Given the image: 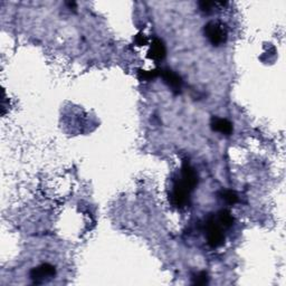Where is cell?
<instances>
[{
	"instance_id": "4",
	"label": "cell",
	"mask_w": 286,
	"mask_h": 286,
	"mask_svg": "<svg viewBox=\"0 0 286 286\" xmlns=\"http://www.w3.org/2000/svg\"><path fill=\"white\" fill-rule=\"evenodd\" d=\"M30 278L34 280V283L41 284L43 282H45L47 279H51L56 275V268L55 266L51 265V264L45 263L42 264V265L34 267L29 273Z\"/></svg>"
},
{
	"instance_id": "14",
	"label": "cell",
	"mask_w": 286,
	"mask_h": 286,
	"mask_svg": "<svg viewBox=\"0 0 286 286\" xmlns=\"http://www.w3.org/2000/svg\"><path fill=\"white\" fill-rule=\"evenodd\" d=\"M148 42H149L148 41V37L145 34H142V32H139L134 37V44L136 46H146L148 45Z\"/></svg>"
},
{
	"instance_id": "5",
	"label": "cell",
	"mask_w": 286,
	"mask_h": 286,
	"mask_svg": "<svg viewBox=\"0 0 286 286\" xmlns=\"http://www.w3.org/2000/svg\"><path fill=\"white\" fill-rule=\"evenodd\" d=\"M159 76H161L164 83L168 85V87L171 90L174 94H178L183 87V80L180 76L174 73L172 69L170 68H161L159 69Z\"/></svg>"
},
{
	"instance_id": "9",
	"label": "cell",
	"mask_w": 286,
	"mask_h": 286,
	"mask_svg": "<svg viewBox=\"0 0 286 286\" xmlns=\"http://www.w3.org/2000/svg\"><path fill=\"white\" fill-rule=\"evenodd\" d=\"M217 222L219 223V225H221L222 227L224 228H229V227H232L233 225H234V222H235V218L232 213H230V211L226 210V209H223V210L219 211L217 213Z\"/></svg>"
},
{
	"instance_id": "13",
	"label": "cell",
	"mask_w": 286,
	"mask_h": 286,
	"mask_svg": "<svg viewBox=\"0 0 286 286\" xmlns=\"http://www.w3.org/2000/svg\"><path fill=\"white\" fill-rule=\"evenodd\" d=\"M208 283V274L206 272H200L197 274L194 278V284L196 285H205Z\"/></svg>"
},
{
	"instance_id": "6",
	"label": "cell",
	"mask_w": 286,
	"mask_h": 286,
	"mask_svg": "<svg viewBox=\"0 0 286 286\" xmlns=\"http://www.w3.org/2000/svg\"><path fill=\"white\" fill-rule=\"evenodd\" d=\"M179 179L183 181V184L186 187H188L191 191L195 190L196 186L198 184V174L196 172V170L187 163H185L184 166L181 167V172H180Z\"/></svg>"
},
{
	"instance_id": "11",
	"label": "cell",
	"mask_w": 286,
	"mask_h": 286,
	"mask_svg": "<svg viewBox=\"0 0 286 286\" xmlns=\"http://www.w3.org/2000/svg\"><path fill=\"white\" fill-rule=\"evenodd\" d=\"M219 195H221L222 199L226 201L227 203H229V205H235V203L238 202V195L233 190L225 189V190H222Z\"/></svg>"
},
{
	"instance_id": "10",
	"label": "cell",
	"mask_w": 286,
	"mask_h": 286,
	"mask_svg": "<svg viewBox=\"0 0 286 286\" xmlns=\"http://www.w3.org/2000/svg\"><path fill=\"white\" fill-rule=\"evenodd\" d=\"M159 76V69L152 70H145V69H137V79L140 81L149 82L157 79Z\"/></svg>"
},
{
	"instance_id": "7",
	"label": "cell",
	"mask_w": 286,
	"mask_h": 286,
	"mask_svg": "<svg viewBox=\"0 0 286 286\" xmlns=\"http://www.w3.org/2000/svg\"><path fill=\"white\" fill-rule=\"evenodd\" d=\"M167 55V48L164 45L163 41H161L160 38H155L150 44L149 52H148V57L150 59L155 60V62H161L164 59Z\"/></svg>"
},
{
	"instance_id": "2",
	"label": "cell",
	"mask_w": 286,
	"mask_h": 286,
	"mask_svg": "<svg viewBox=\"0 0 286 286\" xmlns=\"http://www.w3.org/2000/svg\"><path fill=\"white\" fill-rule=\"evenodd\" d=\"M191 190L181 183V180L178 179L173 185V188L169 195V200L171 205L177 209H183L189 205L190 202V194Z\"/></svg>"
},
{
	"instance_id": "8",
	"label": "cell",
	"mask_w": 286,
	"mask_h": 286,
	"mask_svg": "<svg viewBox=\"0 0 286 286\" xmlns=\"http://www.w3.org/2000/svg\"><path fill=\"white\" fill-rule=\"evenodd\" d=\"M210 125L213 131L219 132V133L224 135H230L233 133V124L227 119L212 118Z\"/></svg>"
},
{
	"instance_id": "1",
	"label": "cell",
	"mask_w": 286,
	"mask_h": 286,
	"mask_svg": "<svg viewBox=\"0 0 286 286\" xmlns=\"http://www.w3.org/2000/svg\"><path fill=\"white\" fill-rule=\"evenodd\" d=\"M203 32L209 43L213 46H221L228 38L227 25L221 20H211L205 25Z\"/></svg>"
},
{
	"instance_id": "3",
	"label": "cell",
	"mask_w": 286,
	"mask_h": 286,
	"mask_svg": "<svg viewBox=\"0 0 286 286\" xmlns=\"http://www.w3.org/2000/svg\"><path fill=\"white\" fill-rule=\"evenodd\" d=\"M206 235L208 245L212 248H218L225 243V235L222 226L214 217H210L206 223Z\"/></svg>"
},
{
	"instance_id": "12",
	"label": "cell",
	"mask_w": 286,
	"mask_h": 286,
	"mask_svg": "<svg viewBox=\"0 0 286 286\" xmlns=\"http://www.w3.org/2000/svg\"><path fill=\"white\" fill-rule=\"evenodd\" d=\"M218 3H212V2H199L198 6H199L200 10L203 13H209L211 12L214 6H217Z\"/></svg>"
}]
</instances>
